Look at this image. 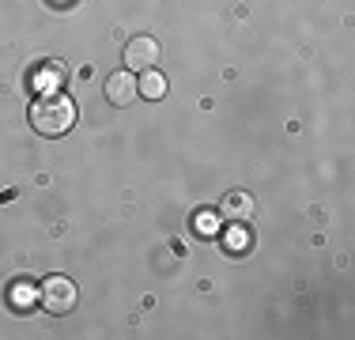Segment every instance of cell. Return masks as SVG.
Returning a JSON list of instances; mask_svg holds the SVG:
<instances>
[{
    "instance_id": "obj_5",
    "label": "cell",
    "mask_w": 355,
    "mask_h": 340,
    "mask_svg": "<svg viewBox=\"0 0 355 340\" xmlns=\"http://www.w3.org/2000/svg\"><path fill=\"white\" fill-rule=\"evenodd\" d=\"M137 80H132V72H114L106 80V99L114 102V106H129L132 99H137Z\"/></svg>"
},
{
    "instance_id": "obj_4",
    "label": "cell",
    "mask_w": 355,
    "mask_h": 340,
    "mask_svg": "<svg viewBox=\"0 0 355 340\" xmlns=\"http://www.w3.org/2000/svg\"><path fill=\"white\" fill-rule=\"evenodd\" d=\"M219 216H223V219H231V223H246V219L253 216V197H250L246 189L227 193L223 204H219Z\"/></svg>"
},
{
    "instance_id": "obj_1",
    "label": "cell",
    "mask_w": 355,
    "mask_h": 340,
    "mask_svg": "<svg viewBox=\"0 0 355 340\" xmlns=\"http://www.w3.org/2000/svg\"><path fill=\"white\" fill-rule=\"evenodd\" d=\"M31 125L42 136H64L76 125V102L64 91H49L31 102Z\"/></svg>"
},
{
    "instance_id": "obj_8",
    "label": "cell",
    "mask_w": 355,
    "mask_h": 340,
    "mask_svg": "<svg viewBox=\"0 0 355 340\" xmlns=\"http://www.w3.org/2000/svg\"><path fill=\"white\" fill-rule=\"evenodd\" d=\"M250 246H253V235L246 227H231V231H227V250L231 253H250Z\"/></svg>"
},
{
    "instance_id": "obj_9",
    "label": "cell",
    "mask_w": 355,
    "mask_h": 340,
    "mask_svg": "<svg viewBox=\"0 0 355 340\" xmlns=\"http://www.w3.org/2000/svg\"><path fill=\"white\" fill-rule=\"evenodd\" d=\"M57 4H69V0H57Z\"/></svg>"
},
{
    "instance_id": "obj_7",
    "label": "cell",
    "mask_w": 355,
    "mask_h": 340,
    "mask_svg": "<svg viewBox=\"0 0 355 340\" xmlns=\"http://www.w3.org/2000/svg\"><path fill=\"white\" fill-rule=\"evenodd\" d=\"M12 306H15V310L35 306V284H31V280H15V284H12Z\"/></svg>"
},
{
    "instance_id": "obj_2",
    "label": "cell",
    "mask_w": 355,
    "mask_h": 340,
    "mask_svg": "<svg viewBox=\"0 0 355 340\" xmlns=\"http://www.w3.org/2000/svg\"><path fill=\"white\" fill-rule=\"evenodd\" d=\"M38 303L46 306L49 314H69L76 306V284L69 276H49L38 291Z\"/></svg>"
},
{
    "instance_id": "obj_6",
    "label": "cell",
    "mask_w": 355,
    "mask_h": 340,
    "mask_svg": "<svg viewBox=\"0 0 355 340\" xmlns=\"http://www.w3.org/2000/svg\"><path fill=\"white\" fill-rule=\"evenodd\" d=\"M137 91H140L144 99H151V102L163 99V95H166V76L155 72V68H144V76L137 80Z\"/></svg>"
},
{
    "instance_id": "obj_3",
    "label": "cell",
    "mask_w": 355,
    "mask_h": 340,
    "mask_svg": "<svg viewBox=\"0 0 355 340\" xmlns=\"http://www.w3.org/2000/svg\"><path fill=\"white\" fill-rule=\"evenodd\" d=\"M159 61V42L151 34H137V38L125 42V68L129 72H144V68H155Z\"/></svg>"
}]
</instances>
